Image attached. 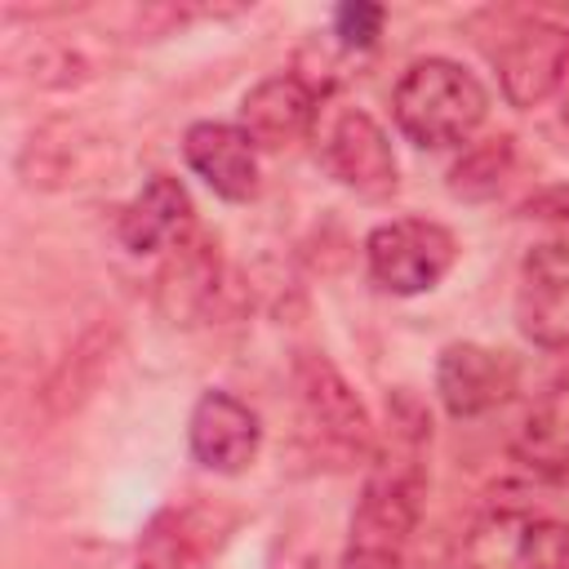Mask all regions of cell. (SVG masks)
I'll list each match as a JSON object with an SVG mask.
<instances>
[{
    "instance_id": "obj_5",
    "label": "cell",
    "mask_w": 569,
    "mask_h": 569,
    "mask_svg": "<svg viewBox=\"0 0 569 569\" xmlns=\"http://www.w3.org/2000/svg\"><path fill=\"white\" fill-rule=\"evenodd\" d=\"M365 258H369V276L387 293L409 298V293L436 289L449 276V267L458 258V240L449 227H440L431 218H391L369 231Z\"/></svg>"
},
{
    "instance_id": "obj_10",
    "label": "cell",
    "mask_w": 569,
    "mask_h": 569,
    "mask_svg": "<svg viewBox=\"0 0 569 569\" xmlns=\"http://www.w3.org/2000/svg\"><path fill=\"white\" fill-rule=\"evenodd\" d=\"M516 325L538 347H569V240L529 249L516 280Z\"/></svg>"
},
{
    "instance_id": "obj_14",
    "label": "cell",
    "mask_w": 569,
    "mask_h": 569,
    "mask_svg": "<svg viewBox=\"0 0 569 569\" xmlns=\"http://www.w3.org/2000/svg\"><path fill=\"white\" fill-rule=\"evenodd\" d=\"M516 458L551 480H569V369L556 373L542 396L529 405V413L516 427L511 440Z\"/></svg>"
},
{
    "instance_id": "obj_2",
    "label": "cell",
    "mask_w": 569,
    "mask_h": 569,
    "mask_svg": "<svg viewBox=\"0 0 569 569\" xmlns=\"http://www.w3.org/2000/svg\"><path fill=\"white\" fill-rule=\"evenodd\" d=\"M396 129L427 151L467 142L489 116V89L453 58H418L405 67L391 93Z\"/></svg>"
},
{
    "instance_id": "obj_15",
    "label": "cell",
    "mask_w": 569,
    "mask_h": 569,
    "mask_svg": "<svg viewBox=\"0 0 569 569\" xmlns=\"http://www.w3.org/2000/svg\"><path fill=\"white\" fill-rule=\"evenodd\" d=\"M218 293H222V267L204 244H178V258L169 262V271L160 276V302L173 320L196 325L209 320L218 311Z\"/></svg>"
},
{
    "instance_id": "obj_13",
    "label": "cell",
    "mask_w": 569,
    "mask_h": 569,
    "mask_svg": "<svg viewBox=\"0 0 569 569\" xmlns=\"http://www.w3.org/2000/svg\"><path fill=\"white\" fill-rule=\"evenodd\" d=\"M191 222H196V209H191L187 187L169 173H151L142 191L120 209L116 236L129 253H160V249L187 244Z\"/></svg>"
},
{
    "instance_id": "obj_16",
    "label": "cell",
    "mask_w": 569,
    "mask_h": 569,
    "mask_svg": "<svg viewBox=\"0 0 569 569\" xmlns=\"http://www.w3.org/2000/svg\"><path fill=\"white\" fill-rule=\"evenodd\" d=\"M209 529L196 511H160L138 538V569H204Z\"/></svg>"
},
{
    "instance_id": "obj_9",
    "label": "cell",
    "mask_w": 569,
    "mask_h": 569,
    "mask_svg": "<svg viewBox=\"0 0 569 569\" xmlns=\"http://www.w3.org/2000/svg\"><path fill=\"white\" fill-rule=\"evenodd\" d=\"M187 445H191V458L204 471L240 476L258 458V449H262V422H258V413L240 396L204 391L196 400V409H191Z\"/></svg>"
},
{
    "instance_id": "obj_1",
    "label": "cell",
    "mask_w": 569,
    "mask_h": 569,
    "mask_svg": "<svg viewBox=\"0 0 569 569\" xmlns=\"http://www.w3.org/2000/svg\"><path fill=\"white\" fill-rule=\"evenodd\" d=\"M427 445L431 422L422 405L400 391L373 440V462L347 525L342 569H400L427 493Z\"/></svg>"
},
{
    "instance_id": "obj_11",
    "label": "cell",
    "mask_w": 569,
    "mask_h": 569,
    "mask_svg": "<svg viewBox=\"0 0 569 569\" xmlns=\"http://www.w3.org/2000/svg\"><path fill=\"white\" fill-rule=\"evenodd\" d=\"M316 116H320V98L293 71H276L240 98V129L258 151H280L307 138L316 129Z\"/></svg>"
},
{
    "instance_id": "obj_7",
    "label": "cell",
    "mask_w": 569,
    "mask_h": 569,
    "mask_svg": "<svg viewBox=\"0 0 569 569\" xmlns=\"http://www.w3.org/2000/svg\"><path fill=\"white\" fill-rule=\"evenodd\" d=\"M493 62H498V80H502V93L507 102L516 107H538L542 98H556L560 80H565V67H569V27L533 13V18H520L502 44L493 49Z\"/></svg>"
},
{
    "instance_id": "obj_4",
    "label": "cell",
    "mask_w": 569,
    "mask_h": 569,
    "mask_svg": "<svg viewBox=\"0 0 569 569\" xmlns=\"http://www.w3.org/2000/svg\"><path fill=\"white\" fill-rule=\"evenodd\" d=\"M453 569H569V525L533 507H489L458 538Z\"/></svg>"
},
{
    "instance_id": "obj_6",
    "label": "cell",
    "mask_w": 569,
    "mask_h": 569,
    "mask_svg": "<svg viewBox=\"0 0 569 569\" xmlns=\"http://www.w3.org/2000/svg\"><path fill=\"white\" fill-rule=\"evenodd\" d=\"M320 160L347 191L365 200H382L400 182V164L387 129L360 107H342L329 116V124L320 129Z\"/></svg>"
},
{
    "instance_id": "obj_8",
    "label": "cell",
    "mask_w": 569,
    "mask_h": 569,
    "mask_svg": "<svg viewBox=\"0 0 569 569\" xmlns=\"http://www.w3.org/2000/svg\"><path fill=\"white\" fill-rule=\"evenodd\" d=\"M516 360L485 342H449L436 360V396L453 418H480L498 409L516 391Z\"/></svg>"
},
{
    "instance_id": "obj_17",
    "label": "cell",
    "mask_w": 569,
    "mask_h": 569,
    "mask_svg": "<svg viewBox=\"0 0 569 569\" xmlns=\"http://www.w3.org/2000/svg\"><path fill=\"white\" fill-rule=\"evenodd\" d=\"M382 22H387V9L369 4V0H347L333 9V36L347 49H369L382 36Z\"/></svg>"
},
{
    "instance_id": "obj_3",
    "label": "cell",
    "mask_w": 569,
    "mask_h": 569,
    "mask_svg": "<svg viewBox=\"0 0 569 569\" xmlns=\"http://www.w3.org/2000/svg\"><path fill=\"white\" fill-rule=\"evenodd\" d=\"M293 391H298V422L311 445V453L329 467H351L356 458L373 453V418L351 391V382L316 351L298 356L293 365Z\"/></svg>"
},
{
    "instance_id": "obj_18",
    "label": "cell",
    "mask_w": 569,
    "mask_h": 569,
    "mask_svg": "<svg viewBox=\"0 0 569 569\" xmlns=\"http://www.w3.org/2000/svg\"><path fill=\"white\" fill-rule=\"evenodd\" d=\"M556 98H560V116H565V124H569V67H565V80H560Z\"/></svg>"
},
{
    "instance_id": "obj_12",
    "label": "cell",
    "mask_w": 569,
    "mask_h": 569,
    "mask_svg": "<svg viewBox=\"0 0 569 569\" xmlns=\"http://www.w3.org/2000/svg\"><path fill=\"white\" fill-rule=\"evenodd\" d=\"M182 156H187L191 173L204 178V187L213 196H222L231 204L258 196V147L249 142V133L240 124H222V120L191 124L182 138Z\"/></svg>"
}]
</instances>
